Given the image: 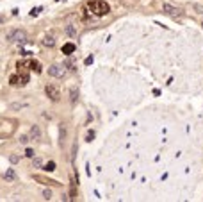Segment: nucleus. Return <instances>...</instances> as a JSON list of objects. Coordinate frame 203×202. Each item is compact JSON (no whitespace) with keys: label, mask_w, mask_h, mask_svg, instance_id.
Listing matches in <instances>:
<instances>
[{"label":"nucleus","mask_w":203,"mask_h":202,"mask_svg":"<svg viewBox=\"0 0 203 202\" xmlns=\"http://www.w3.org/2000/svg\"><path fill=\"white\" fill-rule=\"evenodd\" d=\"M89 11H91L95 16H105V14H109L111 7H109V4L103 2V0H93V2H89Z\"/></svg>","instance_id":"1"},{"label":"nucleus","mask_w":203,"mask_h":202,"mask_svg":"<svg viewBox=\"0 0 203 202\" xmlns=\"http://www.w3.org/2000/svg\"><path fill=\"white\" fill-rule=\"evenodd\" d=\"M5 39H7L9 43H25V41H27V34H25V30H21V29H11V30H7V34H5Z\"/></svg>","instance_id":"2"},{"label":"nucleus","mask_w":203,"mask_h":202,"mask_svg":"<svg viewBox=\"0 0 203 202\" xmlns=\"http://www.w3.org/2000/svg\"><path fill=\"white\" fill-rule=\"evenodd\" d=\"M66 73H68V70L64 64H52L48 68V75L55 77V79H62V77H66Z\"/></svg>","instance_id":"3"},{"label":"nucleus","mask_w":203,"mask_h":202,"mask_svg":"<svg viewBox=\"0 0 203 202\" xmlns=\"http://www.w3.org/2000/svg\"><path fill=\"white\" fill-rule=\"evenodd\" d=\"M45 93H46V97L52 98V100H59V97H61V91H59L55 86H46V88H45Z\"/></svg>","instance_id":"4"},{"label":"nucleus","mask_w":203,"mask_h":202,"mask_svg":"<svg viewBox=\"0 0 203 202\" xmlns=\"http://www.w3.org/2000/svg\"><path fill=\"white\" fill-rule=\"evenodd\" d=\"M164 11H166L168 14H171V16H177V14L182 13L178 7H173V5H169V4H164Z\"/></svg>","instance_id":"5"},{"label":"nucleus","mask_w":203,"mask_h":202,"mask_svg":"<svg viewBox=\"0 0 203 202\" xmlns=\"http://www.w3.org/2000/svg\"><path fill=\"white\" fill-rule=\"evenodd\" d=\"M75 48H77V47H75L73 43H66V45L62 47V54H68V55H70V54L75 52Z\"/></svg>","instance_id":"6"},{"label":"nucleus","mask_w":203,"mask_h":202,"mask_svg":"<svg viewBox=\"0 0 203 202\" xmlns=\"http://www.w3.org/2000/svg\"><path fill=\"white\" fill-rule=\"evenodd\" d=\"M53 43H55V39H53L52 34H50V36H45V39H43V45H45V47H53Z\"/></svg>","instance_id":"7"},{"label":"nucleus","mask_w":203,"mask_h":202,"mask_svg":"<svg viewBox=\"0 0 203 202\" xmlns=\"http://www.w3.org/2000/svg\"><path fill=\"white\" fill-rule=\"evenodd\" d=\"M30 138H32V140H39V138H41V132H39V129H37L36 125L30 129Z\"/></svg>","instance_id":"8"},{"label":"nucleus","mask_w":203,"mask_h":202,"mask_svg":"<svg viewBox=\"0 0 203 202\" xmlns=\"http://www.w3.org/2000/svg\"><path fill=\"white\" fill-rule=\"evenodd\" d=\"M5 179H7V181H14V179H16V174H14L12 168H9V170L5 172Z\"/></svg>","instance_id":"9"},{"label":"nucleus","mask_w":203,"mask_h":202,"mask_svg":"<svg viewBox=\"0 0 203 202\" xmlns=\"http://www.w3.org/2000/svg\"><path fill=\"white\" fill-rule=\"evenodd\" d=\"M66 32H68L70 36H75V34H77V27L70 23V25H66Z\"/></svg>","instance_id":"10"},{"label":"nucleus","mask_w":203,"mask_h":202,"mask_svg":"<svg viewBox=\"0 0 203 202\" xmlns=\"http://www.w3.org/2000/svg\"><path fill=\"white\" fill-rule=\"evenodd\" d=\"M32 165H34V168H41L43 166V161L39 158H32Z\"/></svg>","instance_id":"11"},{"label":"nucleus","mask_w":203,"mask_h":202,"mask_svg":"<svg viewBox=\"0 0 203 202\" xmlns=\"http://www.w3.org/2000/svg\"><path fill=\"white\" fill-rule=\"evenodd\" d=\"M43 170H46V172H53V170H55V163H53V161H50V163H46Z\"/></svg>","instance_id":"12"},{"label":"nucleus","mask_w":203,"mask_h":202,"mask_svg":"<svg viewBox=\"0 0 203 202\" xmlns=\"http://www.w3.org/2000/svg\"><path fill=\"white\" fill-rule=\"evenodd\" d=\"M43 199L45 201H50L52 199V190H43Z\"/></svg>","instance_id":"13"},{"label":"nucleus","mask_w":203,"mask_h":202,"mask_svg":"<svg viewBox=\"0 0 203 202\" xmlns=\"http://www.w3.org/2000/svg\"><path fill=\"white\" fill-rule=\"evenodd\" d=\"M30 66H32L36 72H39V70H41V68H39V63H37V61H30Z\"/></svg>","instance_id":"14"},{"label":"nucleus","mask_w":203,"mask_h":202,"mask_svg":"<svg viewBox=\"0 0 203 202\" xmlns=\"http://www.w3.org/2000/svg\"><path fill=\"white\" fill-rule=\"evenodd\" d=\"M25 156H27V158H34V150H32V149H27V150H25Z\"/></svg>","instance_id":"15"},{"label":"nucleus","mask_w":203,"mask_h":202,"mask_svg":"<svg viewBox=\"0 0 203 202\" xmlns=\"http://www.w3.org/2000/svg\"><path fill=\"white\" fill-rule=\"evenodd\" d=\"M11 84H12V86H14V84H18V77H16V75H12V77H11Z\"/></svg>","instance_id":"16"},{"label":"nucleus","mask_w":203,"mask_h":202,"mask_svg":"<svg viewBox=\"0 0 203 202\" xmlns=\"http://www.w3.org/2000/svg\"><path fill=\"white\" fill-rule=\"evenodd\" d=\"M18 159H20L18 156H11V158H9V161H11V163H18Z\"/></svg>","instance_id":"17"},{"label":"nucleus","mask_w":203,"mask_h":202,"mask_svg":"<svg viewBox=\"0 0 203 202\" xmlns=\"http://www.w3.org/2000/svg\"><path fill=\"white\" fill-rule=\"evenodd\" d=\"M20 141H21V143H27V141H29V138H27V136H21V138H20Z\"/></svg>","instance_id":"18"},{"label":"nucleus","mask_w":203,"mask_h":202,"mask_svg":"<svg viewBox=\"0 0 203 202\" xmlns=\"http://www.w3.org/2000/svg\"><path fill=\"white\" fill-rule=\"evenodd\" d=\"M2 21H4V18H2V16H0V23H2Z\"/></svg>","instance_id":"19"}]
</instances>
